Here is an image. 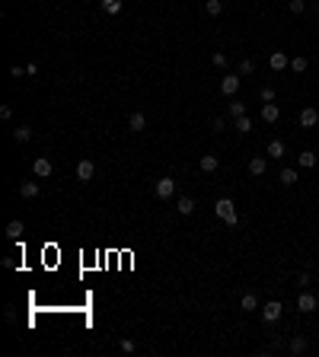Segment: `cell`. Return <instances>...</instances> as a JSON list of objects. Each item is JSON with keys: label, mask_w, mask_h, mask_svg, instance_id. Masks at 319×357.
Wrapping results in <instances>:
<instances>
[{"label": "cell", "mask_w": 319, "mask_h": 357, "mask_svg": "<svg viewBox=\"0 0 319 357\" xmlns=\"http://www.w3.org/2000/svg\"><path fill=\"white\" fill-rule=\"evenodd\" d=\"M262 102H275V90H271V86H262Z\"/></svg>", "instance_id": "f546056e"}, {"label": "cell", "mask_w": 319, "mask_h": 357, "mask_svg": "<svg viewBox=\"0 0 319 357\" xmlns=\"http://www.w3.org/2000/svg\"><path fill=\"white\" fill-rule=\"evenodd\" d=\"M93 176H96V163H93V160H80V163H77V179L80 182H90Z\"/></svg>", "instance_id": "5b68a950"}, {"label": "cell", "mask_w": 319, "mask_h": 357, "mask_svg": "<svg viewBox=\"0 0 319 357\" xmlns=\"http://www.w3.org/2000/svg\"><path fill=\"white\" fill-rule=\"evenodd\" d=\"M10 73H13V77H26V67H19V64H13V67H10Z\"/></svg>", "instance_id": "d6a6232c"}, {"label": "cell", "mask_w": 319, "mask_h": 357, "mask_svg": "<svg viewBox=\"0 0 319 357\" xmlns=\"http://www.w3.org/2000/svg\"><path fill=\"white\" fill-rule=\"evenodd\" d=\"M214 214H217V217H220L227 227H236V224H240V217H236L233 201H230V198H220V201H217V204H214Z\"/></svg>", "instance_id": "6da1fadb"}, {"label": "cell", "mask_w": 319, "mask_h": 357, "mask_svg": "<svg viewBox=\"0 0 319 357\" xmlns=\"http://www.w3.org/2000/svg\"><path fill=\"white\" fill-rule=\"evenodd\" d=\"M205 13H208V16H220V13H223V0H208Z\"/></svg>", "instance_id": "44dd1931"}, {"label": "cell", "mask_w": 319, "mask_h": 357, "mask_svg": "<svg viewBox=\"0 0 319 357\" xmlns=\"http://www.w3.org/2000/svg\"><path fill=\"white\" fill-rule=\"evenodd\" d=\"M23 230H26L23 220H10V224H6V236H10V239H19V236H23Z\"/></svg>", "instance_id": "e0dca14e"}, {"label": "cell", "mask_w": 319, "mask_h": 357, "mask_svg": "<svg viewBox=\"0 0 319 357\" xmlns=\"http://www.w3.org/2000/svg\"><path fill=\"white\" fill-rule=\"evenodd\" d=\"M220 93L223 96H236L240 93V73H230V77L220 80Z\"/></svg>", "instance_id": "277c9868"}, {"label": "cell", "mask_w": 319, "mask_h": 357, "mask_svg": "<svg viewBox=\"0 0 319 357\" xmlns=\"http://www.w3.org/2000/svg\"><path fill=\"white\" fill-rule=\"evenodd\" d=\"M297 309H300V313H313L316 309V297L313 293H297Z\"/></svg>", "instance_id": "52a82bcc"}, {"label": "cell", "mask_w": 319, "mask_h": 357, "mask_svg": "<svg viewBox=\"0 0 319 357\" xmlns=\"http://www.w3.org/2000/svg\"><path fill=\"white\" fill-rule=\"evenodd\" d=\"M290 354H303V351H307V338H290Z\"/></svg>", "instance_id": "484cf974"}, {"label": "cell", "mask_w": 319, "mask_h": 357, "mask_svg": "<svg viewBox=\"0 0 319 357\" xmlns=\"http://www.w3.org/2000/svg\"><path fill=\"white\" fill-rule=\"evenodd\" d=\"M278 118H281V109H278L275 102H265V105H262V121H268V125H275Z\"/></svg>", "instance_id": "8fae6325"}, {"label": "cell", "mask_w": 319, "mask_h": 357, "mask_svg": "<svg viewBox=\"0 0 319 357\" xmlns=\"http://www.w3.org/2000/svg\"><path fill=\"white\" fill-rule=\"evenodd\" d=\"M103 10L108 13V16H118L121 13V0H103Z\"/></svg>", "instance_id": "7402d4cb"}, {"label": "cell", "mask_w": 319, "mask_h": 357, "mask_svg": "<svg viewBox=\"0 0 319 357\" xmlns=\"http://www.w3.org/2000/svg\"><path fill=\"white\" fill-rule=\"evenodd\" d=\"M153 192H157L160 201H169L176 195V179H157V188H153Z\"/></svg>", "instance_id": "3957f363"}, {"label": "cell", "mask_w": 319, "mask_h": 357, "mask_svg": "<svg viewBox=\"0 0 319 357\" xmlns=\"http://www.w3.org/2000/svg\"><path fill=\"white\" fill-rule=\"evenodd\" d=\"M278 179H281V185H297V179H300V176H297V169H281V172H278Z\"/></svg>", "instance_id": "d6986e66"}, {"label": "cell", "mask_w": 319, "mask_h": 357, "mask_svg": "<svg viewBox=\"0 0 319 357\" xmlns=\"http://www.w3.org/2000/svg\"><path fill=\"white\" fill-rule=\"evenodd\" d=\"M316 121H319V112L310 105V109H300V128H316Z\"/></svg>", "instance_id": "30bf717a"}, {"label": "cell", "mask_w": 319, "mask_h": 357, "mask_svg": "<svg viewBox=\"0 0 319 357\" xmlns=\"http://www.w3.org/2000/svg\"><path fill=\"white\" fill-rule=\"evenodd\" d=\"M19 198H26V201L38 198V182H23L19 185Z\"/></svg>", "instance_id": "7c38bea8"}, {"label": "cell", "mask_w": 319, "mask_h": 357, "mask_svg": "<svg viewBox=\"0 0 319 357\" xmlns=\"http://www.w3.org/2000/svg\"><path fill=\"white\" fill-rule=\"evenodd\" d=\"M211 61H214V67H227V55H223V51H214Z\"/></svg>", "instance_id": "f1b7e54d"}, {"label": "cell", "mask_w": 319, "mask_h": 357, "mask_svg": "<svg viewBox=\"0 0 319 357\" xmlns=\"http://www.w3.org/2000/svg\"><path fill=\"white\" fill-rule=\"evenodd\" d=\"M307 67H310V61H307V58H294V61H290V70H294V73H303Z\"/></svg>", "instance_id": "4316f807"}, {"label": "cell", "mask_w": 319, "mask_h": 357, "mask_svg": "<svg viewBox=\"0 0 319 357\" xmlns=\"http://www.w3.org/2000/svg\"><path fill=\"white\" fill-rule=\"evenodd\" d=\"M144 128H147V115H144V112H134V115L128 118V131L141 134V131H144Z\"/></svg>", "instance_id": "ba28073f"}, {"label": "cell", "mask_w": 319, "mask_h": 357, "mask_svg": "<svg viewBox=\"0 0 319 357\" xmlns=\"http://www.w3.org/2000/svg\"><path fill=\"white\" fill-rule=\"evenodd\" d=\"M198 166H201V172H217V166H220V163H217L214 153H205V157L198 160Z\"/></svg>", "instance_id": "4fadbf2b"}, {"label": "cell", "mask_w": 319, "mask_h": 357, "mask_svg": "<svg viewBox=\"0 0 319 357\" xmlns=\"http://www.w3.org/2000/svg\"><path fill=\"white\" fill-rule=\"evenodd\" d=\"M281 313H284V306L278 300H268L265 306H262V319H265V325H271V322H278L281 319Z\"/></svg>", "instance_id": "7a4b0ae2"}, {"label": "cell", "mask_w": 319, "mask_h": 357, "mask_svg": "<svg viewBox=\"0 0 319 357\" xmlns=\"http://www.w3.org/2000/svg\"><path fill=\"white\" fill-rule=\"evenodd\" d=\"M290 13H303V0H290Z\"/></svg>", "instance_id": "836d02e7"}, {"label": "cell", "mask_w": 319, "mask_h": 357, "mask_svg": "<svg viewBox=\"0 0 319 357\" xmlns=\"http://www.w3.org/2000/svg\"><path fill=\"white\" fill-rule=\"evenodd\" d=\"M134 348H138V345H134L131 338H121V351H125V354H134Z\"/></svg>", "instance_id": "4dcf8cb0"}, {"label": "cell", "mask_w": 319, "mask_h": 357, "mask_svg": "<svg viewBox=\"0 0 319 357\" xmlns=\"http://www.w3.org/2000/svg\"><path fill=\"white\" fill-rule=\"evenodd\" d=\"M240 306L246 309V313H252V309H259V300H255V293H243V300H240Z\"/></svg>", "instance_id": "ffe728a7"}, {"label": "cell", "mask_w": 319, "mask_h": 357, "mask_svg": "<svg viewBox=\"0 0 319 357\" xmlns=\"http://www.w3.org/2000/svg\"><path fill=\"white\" fill-rule=\"evenodd\" d=\"M268 64H271V70H287V67H290V58L284 55V51H275V55L268 58Z\"/></svg>", "instance_id": "9c48e42d"}, {"label": "cell", "mask_w": 319, "mask_h": 357, "mask_svg": "<svg viewBox=\"0 0 319 357\" xmlns=\"http://www.w3.org/2000/svg\"><path fill=\"white\" fill-rule=\"evenodd\" d=\"M265 157H252L249 160V172H252V176H265Z\"/></svg>", "instance_id": "9a60e30c"}, {"label": "cell", "mask_w": 319, "mask_h": 357, "mask_svg": "<svg viewBox=\"0 0 319 357\" xmlns=\"http://www.w3.org/2000/svg\"><path fill=\"white\" fill-rule=\"evenodd\" d=\"M265 153H268L271 160H281V157H284V140H278V137L268 140V150H265Z\"/></svg>", "instance_id": "5bb4252c"}, {"label": "cell", "mask_w": 319, "mask_h": 357, "mask_svg": "<svg viewBox=\"0 0 319 357\" xmlns=\"http://www.w3.org/2000/svg\"><path fill=\"white\" fill-rule=\"evenodd\" d=\"M300 166H303V169H313V166H316V153L303 150V153H300Z\"/></svg>", "instance_id": "d4e9b609"}, {"label": "cell", "mask_w": 319, "mask_h": 357, "mask_svg": "<svg viewBox=\"0 0 319 357\" xmlns=\"http://www.w3.org/2000/svg\"><path fill=\"white\" fill-rule=\"evenodd\" d=\"M230 115H233V118L246 115V105H243V102H230Z\"/></svg>", "instance_id": "83f0119b"}, {"label": "cell", "mask_w": 319, "mask_h": 357, "mask_svg": "<svg viewBox=\"0 0 319 357\" xmlns=\"http://www.w3.org/2000/svg\"><path fill=\"white\" fill-rule=\"evenodd\" d=\"M236 131H240V134H249V131H252V118H249V115H240V118H236Z\"/></svg>", "instance_id": "603a6c76"}, {"label": "cell", "mask_w": 319, "mask_h": 357, "mask_svg": "<svg viewBox=\"0 0 319 357\" xmlns=\"http://www.w3.org/2000/svg\"><path fill=\"white\" fill-rule=\"evenodd\" d=\"M249 73H255V61L252 58H243L240 61V77H249Z\"/></svg>", "instance_id": "cb8c5ba5"}, {"label": "cell", "mask_w": 319, "mask_h": 357, "mask_svg": "<svg viewBox=\"0 0 319 357\" xmlns=\"http://www.w3.org/2000/svg\"><path fill=\"white\" fill-rule=\"evenodd\" d=\"M176 207H179V214H185V217H188V214L195 211V198H188V195H182V198L176 201Z\"/></svg>", "instance_id": "2e32d148"}, {"label": "cell", "mask_w": 319, "mask_h": 357, "mask_svg": "<svg viewBox=\"0 0 319 357\" xmlns=\"http://www.w3.org/2000/svg\"><path fill=\"white\" fill-rule=\"evenodd\" d=\"M32 172H35L38 179H48L51 172H54V166H51V160H45V157H38L35 163H32Z\"/></svg>", "instance_id": "8992f818"}, {"label": "cell", "mask_w": 319, "mask_h": 357, "mask_svg": "<svg viewBox=\"0 0 319 357\" xmlns=\"http://www.w3.org/2000/svg\"><path fill=\"white\" fill-rule=\"evenodd\" d=\"M29 137H32V128H29V125H19V128H13V140H19V144H26Z\"/></svg>", "instance_id": "ac0fdd59"}, {"label": "cell", "mask_w": 319, "mask_h": 357, "mask_svg": "<svg viewBox=\"0 0 319 357\" xmlns=\"http://www.w3.org/2000/svg\"><path fill=\"white\" fill-rule=\"evenodd\" d=\"M0 118H3V121L13 118V109H10V105H0Z\"/></svg>", "instance_id": "1f68e13d"}]
</instances>
